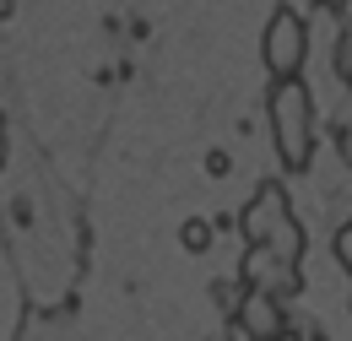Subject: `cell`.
Masks as SVG:
<instances>
[{
    "instance_id": "1",
    "label": "cell",
    "mask_w": 352,
    "mask_h": 341,
    "mask_svg": "<svg viewBox=\"0 0 352 341\" xmlns=\"http://www.w3.org/2000/svg\"><path fill=\"white\" fill-rule=\"evenodd\" d=\"M265 114H271L276 157H282L293 173L309 168V157H314V98H309V87L298 82V76L276 82L271 98H265Z\"/></svg>"
},
{
    "instance_id": "3",
    "label": "cell",
    "mask_w": 352,
    "mask_h": 341,
    "mask_svg": "<svg viewBox=\"0 0 352 341\" xmlns=\"http://www.w3.org/2000/svg\"><path fill=\"white\" fill-rule=\"evenodd\" d=\"M287 190L282 184H261L255 190V201L244 206V217H239V228H244V239H250V250H265L271 244V233L287 222Z\"/></svg>"
},
{
    "instance_id": "9",
    "label": "cell",
    "mask_w": 352,
    "mask_h": 341,
    "mask_svg": "<svg viewBox=\"0 0 352 341\" xmlns=\"http://www.w3.org/2000/svg\"><path fill=\"white\" fill-rule=\"evenodd\" d=\"M325 6H331V11H342V6H347V0H325Z\"/></svg>"
},
{
    "instance_id": "7",
    "label": "cell",
    "mask_w": 352,
    "mask_h": 341,
    "mask_svg": "<svg viewBox=\"0 0 352 341\" xmlns=\"http://www.w3.org/2000/svg\"><path fill=\"white\" fill-rule=\"evenodd\" d=\"M336 76L352 82V33H342V43H336Z\"/></svg>"
},
{
    "instance_id": "8",
    "label": "cell",
    "mask_w": 352,
    "mask_h": 341,
    "mask_svg": "<svg viewBox=\"0 0 352 341\" xmlns=\"http://www.w3.org/2000/svg\"><path fill=\"white\" fill-rule=\"evenodd\" d=\"M228 168H233V163H228V152H212V157H206V173H217V179H222Z\"/></svg>"
},
{
    "instance_id": "6",
    "label": "cell",
    "mask_w": 352,
    "mask_h": 341,
    "mask_svg": "<svg viewBox=\"0 0 352 341\" xmlns=\"http://www.w3.org/2000/svg\"><path fill=\"white\" fill-rule=\"evenodd\" d=\"M331 250H336V260H342V271H352V222L336 228V244H331Z\"/></svg>"
},
{
    "instance_id": "4",
    "label": "cell",
    "mask_w": 352,
    "mask_h": 341,
    "mask_svg": "<svg viewBox=\"0 0 352 341\" xmlns=\"http://www.w3.org/2000/svg\"><path fill=\"white\" fill-rule=\"evenodd\" d=\"M233 314H239V331L250 341H282V331H287L282 303H276V293H265V287H250Z\"/></svg>"
},
{
    "instance_id": "10",
    "label": "cell",
    "mask_w": 352,
    "mask_h": 341,
    "mask_svg": "<svg viewBox=\"0 0 352 341\" xmlns=\"http://www.w3.org/2000/svg\"><path fill=\"white\" fill-rule=\"evenodd\" d=\"M0 146H6V114H0Z\"/></svg>"
},
{
    "instance_id": "2",
    "label": "cell",
    "mask_w": 352,
    "mask_h": 341,
    "mask_svg": "<svg viewBox=\"0 0 352 341\" xmlns=\"http://www.w3.org/2000/svg\"><path fill=\"white\" fill-rule=\"evenodd\" d=\"M261 54H265V71H271L276 82L298 76V71H304V54H309V28H304V16L282 6V11H276V16L265 22Z\"/></svg>"
},
{
    "instance_id": "5",
    "label": "cell",
    "mask_w": 352,
    "mask_h": 341,
    "mask_svg": "<svg viewBox=\"0 0 352 341\" xmlns=\"http://www.w3.org/2000/svg\"><path fill=\"white\" fill-rule=\"evenodd\" d=\"M179 244H184L190 255H206V250H212V222H206V217H190V222L179 228Z\"/></svg>"
}]
</instances>
